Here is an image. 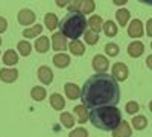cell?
<instances>
[{
	"mask_svg": "<svg viewBox=\"0 0 152 137\" xmlns=\"http://www.w3.org/2000/svg\"><path fill=\"white\" fill-rule=\"evenodd\" d=\"M82 105L94 110L100 107H116L120 101V87L113 75L96 73L90 76L81 89Z\"/></svg>",
	"mask_w": 152,
	"mask_h": 137,
	"instance_id": "obj_1",
	"label": "cell"
},
{
	"mask_svg": "<svg viewBox=\"0 0 152 137\" xmlns=\"http://www.w3.org/2000/svg\"><path fill=\"white\" fill-rule=\"evenodd\" d=\"M88 119L93 125L102 131H113L122 122V113L117 107H100L88 113Z\"/></svg>",
	"mask_w": 152,
	"mask_h": 137,
	"instance_id": "obj_2",
	"label": "cell"
},
{
	"mask_svg": "<svg viewBox=\"0 0 152 137\" xmlns=\"http://www.w3.org/2000/svg\"><path fill=\"white\" fill-rule=\"evenodd\" d=\"M87 26V18L81 12H69L67 15H64L59 21V29L61 34L67 37L70 40H78L79 37L84 34Z\"/></svg>",
	"mask_w": 152,
	"mask_h": 137,
	"instance_id": "obj_3",
	"label": "cell"
},
{
	"mask_svg": "<svg viewBox=\"0 0 152 137\" xmlns=\"http://www.w3.org/2000/svg\"><path fill=\"white\" fill-rule=\"evenodd\" d=\"M113 76L116 81H126L128 78V67L123 63H117L113 66Z\"/></svg>",
	"mask_w": 152,
	"mask_h": 137,
	"instance_id": "obj_4",
	"label": "cell"
},
{
	"mask_svg": "<svg viewBox=\"0 0 152 137\" xmlns=\"http://www.w3.org/2000/svg\"><path fill=\"white\" fill-rule=\"evenodd\" d=\"M17 18H18V23H20V24H23V26H28V24H32V23L35 21L37 15L34 14V11H31V9H21V11L18 12Z\"/></svg>",
	"mask_w": 152,
	"mask_h": 137,
	"instance_id": "obj_5",
	"label": "cell"
},
{
	"mask_svg": "<svg viewBox=\"0 0 152 137\" xmlns=\"http://www.w3.org/2000/svg\"><path fill=\"white\" fill-rule=\"evenodd\" d=\"M108 67H110V63L104 55H96L93 58V69L97 73H105L108 70Z\"/></svg>",
	"mask_w": 152,
	"mask_h": 137,
	"instance_id": "obj_6",
	"label": "cell"
},
{
	"mask_svg": "<svg viewBox=\"0 0 152 137\" xmlns=\"http://www.w3.org/2000/svg\"><path fill=\"white\" fill-rule=\"evenodd\" d=\"M128 35L131 38H140L143 35V23L140 20H132L128 28Z\"/></svg>",
	"mask_w": 152,
	"mask_h": 137,
	"instance_id": "obj_7",
	"label": "cell"
},
{
	"mask_svg": "<svg viewBox=\"0 0 152 137\" xmlns=\"http://www.w3.org/2000/svg\"><path fill=\"white\" fill-rule=\"evenodd\" d=\"M131 128L128 125V122L126 120H122L117 128H114L113 130V137H131Z\"/></svg>",
	"mask_w": 152,
	"mask_h": 137,
	"instance_id": "obj_8",
	"label": "cell"
},
{
	"mask_svg": "<svg viewBox=\"0 0 152 137\" xmlns=\"http://www.w3.org/2000/svg\"><path fill=\"white\" fill-rule=\"evenodd\" d=\"M18 78V70L17 69H2L0 70V79L3 82H14Z\"/></svg>",
	"mask_w": 152,
	"mask_h": 137,
	"instance_id": "obj_9",
	"label": "cell"
},
{
	"mask_svg": "<svg viewBox=\"0 0 152 137\" xmlns=\"http://www.w3.org/2000/svg\"><path fill=\"white\" fill-rule=\"evenodd\" d=\"M52 47L55 49V51H66L67 40H66V37L62 35L61 32H58V34H55L52 37Z\"/></svg>",
	"mask_w": 152,
	"mask_h": 137,
	"instance_id": "obj_10",
	"label": "cell"
},
{
	"mask_svg": "<svg viewBox=\"0 0 152 137\" xmlns=\"http://www.w3.org/2000/svg\"><path fill=\"white\" fill-rule=\"evenodd\" d=\"M38 78H40V81L43 84L47 85V84H50L53 81V73L47 66H41L40 69H38Z\"/></svg>",
	"mask_w": 152,
	"mask_h": 137,
	"instance_id": "obj_11",
	"label": "cell"
},
{
	"mask_svg": "<svg viewBox=\"0 0 152 137\" xmlns=\"http://www.w3.org/2000/svg\"><path fill=\"white\" fill-rule=\"evenodd\" d=\"M143 51H145V47H143V43H140V41H132V43L128 46V53H129V56H132V58L142 56Z\"/></svg>",
	"mask_w": 152,
	"mask_h": 137,
	"instance_id": "obj_12",
	"label": "cell"
},
{
	"mask_svg": "<svg viewBox=\"0 0 152 137\" xmlns=\"http://www.w3.org/2000/svg\"><path fill=\"white\" fill-rule=\"evenodd\" d=\"M64 90H66V95L69 99H78L81 96V89L73 82H67L64 85Z\"/></svg>",
	"mask_w": 152,
	"mask_h": 137,
	"instance_id": "obj_13",
	"label": "cell"
},
{
	"mask_svg": "<svg viewBox=\"0 0 152 137\" xmlns=\"http://www.w3.org/2000/svg\"><path fill=\"white\" fill-rule=\"evenodd\" d=\"M50 105H52V108L61 111L62 108L66 107V101H64V97H62L61 95L58 93H53L52 96H50Z\"/></svg>",
	"mask_w": 152,
	"mask_h": 137,
	"instance_id": "obj_14",
	"label": "cell"
},
{
	"mask_svg": "<svg viewBox=\"0 0 152 137\" xmlns=\"http://www.w3.org/2000/svg\"><path fill=\"white\" fill-rule=\"evenodd\" d=\"M96 8L93 0H79V8H78V12L81 14H88V12H93Z\"/></svg>",
	"mask_w": 152,
	"mask_h": 137,
	"instance_id": "obj_15",
	"label": "cell"
},
{
	"mask_svg": "<svg viewBox=\"0 0 152 137\" xmlns=\"http://www.w3.org/2000/svg\"><path fill=\"white\" fill-rule=\"evenodd\" d=\"M53 64L59 69H64L70 64V56L66 55V53H58V55L53 56Z\"/></svg>",
	"mask_w": 152,
	"mask_h": 137,
	"instance_id": "obj_16",
	"label": "cell"
},
{
	"mask_svg": "<svg viewBox=\"0 0 152 137\" xmlns=\"http://www.w3.org/2000/svg\"><path fill=\"white\" fill-rule=\"evenodd\" d=\"M44 24H46V28L49 29V31H53V29H56L58 28V17L53 14V12H49V14H46V17H44Z\"/></svg>",
	"mask_w": 152,
	"mask_h": 137,
	"instance_id": "obj_17",
	"label": "cell"
},
{
	"mask_svg": "<svg viewBox=\"0 0 152 137\" xmlns=\"http://www.w3.org/2000/svg\"><path fill=\"white\" fill-rule=\"evenodd\" d=\"M49 47H50V41L47 37H40L37 41H35V49L40 53H46L49 51Z\"/></svg>",
	"mask_w": 152,
	"mask_h": 137,
	"instance_id": "obj_18",
	"label": "cell"
},
{
	"mask_svg": "<svg viewBox=\"0 0 152 137\" xmlns=\"http://www.w3.org/2000/svg\"><path fill=\"white\" fill-rule=\"evenodd\" d=\"M73 111L76 113V116H78L79 123H85V122L88 120V110H87V107H84V105H76V107L73 108Z\"/></svg>",
	"mask_w": 152,
	"mask_h": 137,
	"instance_id": "obj_19",
	"label": "cell"
},
{
	"mask_svg": "<svg viewBox=\"0 0 152 137\" xmlns=\"http://www.w3.org/2000/svg\"><path fill=\"white\" fill-rule=\"evenodd\" d=\"M69 49H70V52H72L73 55H78V56L84 55V52H85V47H84V44H82L79 40H73V41L69 44Z\"/></svg>",
	"mask_w": 152,
	"mask_h": 137,
	"instance_id": "obj_20",
	"label": "cell"
},
{
	"mask_svg": "<svg viewBox=\"0 0 152 137\" xmlns=\"http://www.w3.org/2000/svg\"><path fill=\"white\" fill-rule=\"evenodd\" d=\"M17 61H18V55H17L15 51L9 49V51L5 52V55H3V63H5V64H8V66H14V64H17Z\"/></svg>",
	"mask_w": 152,
	"mask_h": 137,
	"instance_id": "obj_21",
	"label": "cell"
},
{
	"mask_svg": "<svg viewBox=\"0 0 152 137\" xmlns=\"http://www.w3.org/2000/svg\"><path fill=\"white\" fill-rule=\"evenodd\" d=\"M43 32V26L41 24H35L34 28H28L23 31V37L24 38H34V37H38Z\"/></svg>",
	"mask_w": 152,
	"mask_h": 137,
	"instance_id": "obj_22",
	"label": "cell"
},
{
	"mask_svg": "<svg viewBox=\"0 0 152 137\" xmlns=\"http://www.w3.org/2000/svg\"><path fill=\"white\" fill-rule=\"evenodd\" d=\"M88 24H90L91 31H94V32H99L104 28V21L100 18V15H91L90 20H88Z\"/></svg>",
	"mask_w": 152,
	"mask_h": 137,
	"instance_id": "obj_23",
	"label": "cell"
},
{
	"mask_svg": "<svg viewBox=\"0 0 152 137\" xmlns=\"http://www.w3.org/2000/svg\"><path fill=\"white\" fill-rule=\"evenodd\" d=\"M104 32H105V35L107 37H114V35H117V26H116V23H114L113 20H108V21H105L104 23Z\"/></svg>",
	"mask_w": 152,
	"mask_h": 137,
	"instance_id": "obj_24",
	"label": "cell"
},
{
	"mask_svg": "<svg viewBox=\"0 0 152 137\" xmlns=\"http://www.w3.org/2000/svg\"><path fill=\"white\" fill-rule=\"evenodd\" d=\"M116 17H117V21H119L120 26H125V24L128 23L131 14H129V11H128V9H119V11L116 12Z\"/></svg>",
	"mask_w": 152,
	"mask_h": 137,
	"instance_id": "obj_25",
	"label": "cell"
},
{
	"mask_svg": "<svg viewBox=\"0 0 152 137\" xmlns=\"http://www.w3.org/2000/svg\"><path fill=\"white\" fill-rule=\"evenodd\" d=\"M132 125H134V128L135 130H145L146 128V125H148V120H146V117L145 116H134L132 117Z\"/></svg>",
	"mask_w": 152,
	"mask_h": 137,
	"instance_id": "obj_26",
	"label": "cell"
},
{
	"mask_svg": "<svg viewBox=\"0 0 152 137\" xmlns=\"http://www.w3.org/2000/svg\"><path fill=\"white\" fill-rule=\"evenodd\" d=\"M31 96L34 101H43L46 97V89H43V87H34L31 90Z\"/></svg>",
	"mask_w": 152,
	"mask_h": 137,
	"instance_id": "obj_27",
	"label": "cell"
},
{
	"mask_svg": "<svg viewBox=\"0 0 152 137\" xmlns=\"http://www.w3.org/2000/svg\"><path fill=\"white\" fill-rule=\"evenodd\" d=\"M59 120H61V123H62L66 128H72V127L75 125V117H73V114H70V113H61Z\"/></svg>",
	"mask_w": 152,
	"mask_h": 137,
	"instance_id": "obj_28",
	"label": "cell"
},
{
	"mask_svg": "<svg viewBox=\"0 0 152 137\" xmlns=\"http://www.w3.org/2000/svg\"><path fill=\"white\" fill-rule=\"evenodd\" d=\"M97 40H99L97 32H94V31H91V29H88V31L85 32V41L90 44V46H94V44L97 43Z\"/></svg>",
	"mask_w": 152,
	"mask_h": 137,
	"instance_id": "obj_29",
	"label": "cell"
},
{
	"mask_svg": "<svg viewBox=\"0 0 152 137\" xmlns=\"http://www.w3.org/2000/svg\"><path fill=\"white\" fill-rule=\"evenodd\" d=\"M17 49H18V52L23 55V56H28L29 53H31V44L28 43V41H20L18 43V46H17Z\"/></svg>",
	"mask_w": 152,
	"mask_h": 137,
	"instance_id": "obj_30",
	"label": "cell"
},
{
	"mask_svg": "<svg viewBox=\"0 0 152 137\" xmlns=\"http://www.w3.org/2000/svg\"><path fill=\"white\" fill-rule=\"evenodd\" d=\"M105 52L110 55V56H117L119 55V46L114 44V43H108L105 46Z\"/></svg>",
	"mask_w": 152,
	"mask_h": 137,
	"instance_id": "obj_31",
	"label": "cell"
},
{
	"mask_svg": "<svg viewBox=\"0 0 152 137\" xmlns=\"http://www.w3.org/2000/svg\"><path fill=\"white\" fill-rule=\"evenodd\" d=\"M138 110H140V105H138L137 102H128L126 104V113L128 114H135V113H138Z\"/></svg>",
	"mask_w": 152,
	"mask_h": 137,
	"instance_id": "obj_32",
	"label": "cell"
},
{
	"mask_svg": "<svg viewBox=\"0 0 152 137\" xmlns=\"http://www.w3.org/2000/svg\"><path fill=\"white\" fill-rule=\"evenodd\" d=\"M69 137H88V133L85 128H76L75 131L69 134Z\"/></svg>",
	"mask_w": 152,
	"mask_h": 137,
	"instance_id": "obj_33",
	"label": "cell"
},
{
	"mask_svg": "<svg viewBox=\"0 0 152 137\" xmlns=\"http://www.w3.org/2000/svg\"><path fill=\"white\" fill-rule=\"evenodd\" d=\"M6 28H8V21H6L3 17H0V34L5 32V31H6Z\"/></svg>",
	"mask_w": 152,
	"mask_h": 137,
	"instance_id": "obj_34",
	"label": "cell"
},
{
	"mask_svg": "<svg viewBox=\"0 0 152 137\" xmlns=\"http://www.w3.org/2000/svg\"><path fill=\"white\" fill-rule=\"evenodd\" d=\"M146 34L149 37H152V18H149L148 23H146Z\"/></svg>",
	"mask_w": 152,
	"mask_h": 137,
	"instance_id": "obj_35",
	"label": "cell"
},
{
	"mask_svg": "<svg viewBox=\"0 0 152 137\" xmlns=\"http://www.w3.org/2000/svg\"><path fill=\"white\" fill-rule=\"evenodd\" d=\"M146 64H148L149 69H152V55H149V56L146 58Z\"/></svg>",
	"mask_w": 152,
	"mask_h": 137,
	"instance_id": "obj_36",
	"label": "cell"
},
{
	"mask_svg": "<svg viewBox=\"0 0 152 137\" xmlns=\"http://www.w3.org/2000/svg\"><path fill=\"white\" fill-rule=\"evenodd\" d=\"M67 3H70V2H62V0H58V2H56V5H58L59 8H64Z\"/></svg>",
	"mask_w": 152,
	"mask_h": 137,
	"instance_id": "obj_37",
	"label": "cell"
},
{
	"mask_svg": "<svg viewBox=\"0 0 152 137\" xmlns=\"http://www.w3.org/2000/svg\"><path fill=\"white\" fill-rule=\"evenodd\" d=\"M114 3H116V5H123V3H126V0H125V2H123V0H114Z\"/></svg>",
	"mask_w": 152,
	"mask_h": 137,
	"instance_id": "obj_38",
	"label": "cell"
},
{
	"mask_svg": "<svg viewBox=\"0 0 152 137\" xmlns=\"http://www.w3.org/2000/svg\"><path fill=\"white\" fill-rule=\"evenodd\" d=\"M149 110L152 111V101H151V104H149Z\"/></svg>",
	"mask_w": 152,
	"mask_h": 137,
	"instance_id": "obj_39",
	"label": "cell"
},
{
	"mask_svg": "<svg viewBox=\"0 0 152 137\" xmlns=\"http://www.w3.org/2000/svg\"><path fill=\"white\" fill-rule=\"evenodd\" d=\"M0 44H2V40H0Z\"/></svg>",
	"mask_w": 152,
	"mask_h": 137,
	"instance_id": "obj_40",
	"label": "cell"
},
{
	"mask_svg": "<svg viewBox=\"0 0 152 137\" xmlns=\"http://www.w3.org/2000/svg\"><path fill=\"white\" fill-rule=\"evenodd\" d=\"M151 47H152V43H151Z\"/></svg>",
	"mask_w": 152,
	"mask_h": 137,
	"instance_id": "obj_41",
	"label": "cell"
}]
</instances>
